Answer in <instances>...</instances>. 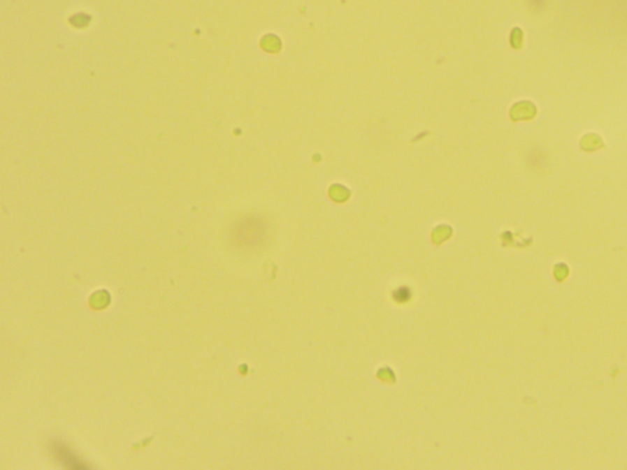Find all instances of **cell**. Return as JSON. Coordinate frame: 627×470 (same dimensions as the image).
<instances>
[{"label": "cell", "mask_w": 627, "mask_h": 470, "mask_svg": "<svg viewBox=\"0 0 627 470\" xmlns=\"http://www.w3.org/2000/svg\"><path fill=\"white\" fill-rule=\"evenodd\" d=\"M50 450L55 455V460L59 462L64 468L73 470L87 469L89 465L84 460H80L63 441L55 440L50 443Z\"/></svg>", "instance_id": "1"}]
</instances>
